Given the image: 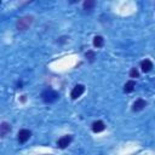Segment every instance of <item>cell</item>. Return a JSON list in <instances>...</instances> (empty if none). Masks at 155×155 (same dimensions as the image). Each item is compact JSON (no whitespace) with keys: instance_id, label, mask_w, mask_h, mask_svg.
Here are the masks:
<instances>
[{"instance_id":"obj_1","label":"cell","mask_w":155,"mask_h":155,"mask_svg":"<svg viewBox=\"0 0 155 155\" xmlns=\"http://www.w3.org/2000/svg\"><path fill=\"white\" fill-rule=\"evenodd\" d=\"M41 98L46 103H52L58 98V93L52 88H47L41 93Z\"/></svg>"},{"instance_id":"obj_2","label":"cell","mask_w":155,"mask_h":155,"mask_svg":"<svg viewBox=\"0 0 155 155\" xmlns=\"http://www.w3.org/2000/svg\"><path fill=\"white\" fill-rule=\"evenodd\" d=\"M33 22V17L31 16H25V17H22L18 19L17 22V29L18 30H25L28 29V27Z\"/></svg>"},{"instance_id":"obj_3","label":"cell","mask_w":155,"mask_h":155,"mask_svg":"<svg viewBox=\"0 0 155 155\" xmlns=\"http://www.w3.org/2000/svg\"><path fill=\"white\" fill-rule=\"evenodd\" d=\"M17 136H18L17 138H18V142H19V143H25V142L30 138L31 132H30L29 130H21Z\"/></svg>"},{"instance_id":"obj_4","label":"cell","mask_w":155,"mask_h":155,"mask_svg":"<svg viewBox=\"0 0 155 155\" xmlns=\"http://www.w3.org/2000/svg\"><path fill=\"white\" fill-rule=\"evenodd\" d=\"M84 92H85V86H84V85H76V86L73 88L70 96H71L73 99H76V98H79Z\"/></svg>"},{"instance_id":"obj_5","label":"cell","mask_w":155,"mask_h":155,"mask_svg":"<svg viewBox=\"0 0 155 155\" xmlns=\"http://www.w3.org/2000/svg\"><path fill=\"white\" fill-rule=\"evenodd\" d=\"M71 136H64V137H62V138H59L58 139V142H57V145L61 148V149H65L69 144H70V142H71Z\"/></svg>"},{"instance_id":"obj_6","label":"cell","mask_w":155,"mask_h":155,"mask_svg":"<svg viewBox=\"0 0 155 155\" xmlns=\"http://www.w3.org/2000/svg\"><path fill=\"white\" fill-rule=\"evenodd\" d=\"M145 105H147V102H145L144 99H137V101L133 103L132 109H133L134 111H139V110L144 109V107H145Z\"/></svg>"},{"instance_id":"obj_7","label":"cell","mask_w":155,"mask_h":155,"mask_svg":"<svg viewBox=\"0 0 155 155\" xmlns=\"http://www.w3.org/2000/svg\"><path fill=\"white\" fill-rule=\"evenodd\" d=\"M140 68H142V70H143L144 73L150 71L151 68H153V63H151V61H149V59H144V61H142V62H140Z\"/></svg>"},{"instance_id":"obj_8","label":"cell","mask_w":155,"mask_h":155,"mask_svg":"<svg viewBox=\"0 0 155 155\" xmlns=\"http://www.w3.org/2000/svg\"><path fill=\"white\" fill-rule=\"evenodd\" d=\"M104 128H105V125H104V122L103 121H96V122H93L92 124V130H93V132H102V131H104Z\"/></svg>"},{"instance_id":"obj_9","label":"cell","mask_w":155,"mask_h":155,"mask_svg":"<svg viewBox=\"0 0 155 155\" xmlns=\"http://www.w3.org/2000/svg\"><path fill=\"white\" fill-rule=\"evenodd\" d=\"M10 131H11V126L7 122H1V125H0V136L5 137Z\"/></svg>"},{"instance_id":"obj_10","label":"cell","mask_w":155,"mask_h":155,"mask_svg":"<svg viewBox=\"0 0 155 155\" xmlns=\"http://www.w3.org/2000/svg\"><path fill=\"white\" fill-rule=\"evenodd\" d=\"M134 87H136V82H134L133 80H130V81H127V82L125 84L124 91H125L126 93H130V92H132V91L134 90Z\"/></svg>"},{"instance_id":"obj_11","label":"cell","mask_w":155,"mask_h":155,"mask_svg":"<svg viewBox=\"0 0 155 155\" xmlns=\"http://www.w3.org/2000/svg\"><path fill=\"white\" fill-rule=\"evenodd\" d=\"M103 44H104V39L102 36L97 35V36L93 38V45H94V47H102Z\"/></svg>"},{"instance_id":"obj_12","label":"cell","mask_w":155,"mask_h":155,"mask_svg":"<svg viewBox=\"0 0 155 155\" xmlns=\"http://www.w3.org/2000/svg\"><path fill=\"white\" fill-rule=\"evenodd\" d=\"M94 5H96V2L93 0H86L84 2V10L85 11H91L94 7Z\"/></svg>"},{"instance_id":"obj_13","label":"cell","mask_w":155,"mask_h":155,"mask_svg":"<svg viewBox=\"0 0 155 155\" xmlns=\"http://www.w3.org/2000/svg\"><path fill=\"white\" fill-rule=\"evenodd\" d=\"M86 58H88L90 62H93V59H94V52H93V51L86 52Z\"/></svg>"},{"instance_id":"obj_14","label":"cell","mask_w":155,"mask_h":155,"mask_svg":"<svg viewBox=\"0 0 155 155\" xmlns=\"http://www.w3.org/2000/svg\"><path fill=\"white\" fill-rule=\"evenodd\" d=\"M138 75H139L138 70H137L136 68H132L131 71H130V76H131V78H138Z\"/></svg>"}]
</instances>
